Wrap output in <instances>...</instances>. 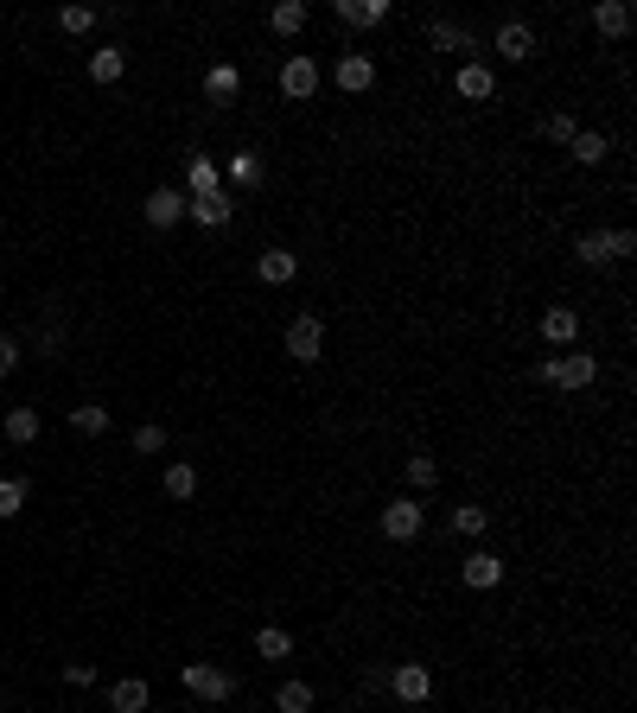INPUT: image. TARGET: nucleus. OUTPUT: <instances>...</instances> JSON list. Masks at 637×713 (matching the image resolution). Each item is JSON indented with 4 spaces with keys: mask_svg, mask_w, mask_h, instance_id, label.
<instances>
[{
    "mask_svg": "<svg viewBox=\"0 0 637 713\" xmlns=\"http://www.w3.org/2000/svg\"><path fill=\"white\" fill-rule=\"evenodd\" d=\"M536 382H561V389H593V382H599V357H587V351L542 357V363H536Z\"/></svg>",
    "mask_w": 637,
    "mask_h": 713,
    "instance_id": "nucleus-1",
    "label": "nucleus"
},
{
    "mask_svg": "<svg viewBox=\"0 0 637 713\" xmlns=\"http://www.w3.org/2000/svg\"><path fill=\"white\" fill-rule=\"evenodd\" d=\"M631 249H637L631 230H587V236L574 242V255H580L587 268H612V262H625Z\"/></svg>",
    "mask_w": 637,
    "mask_h": 713,
    "instance_id": "nucleus-2",
    "label": "nucleus"
},
{
    "mask_svg": "<svg viewBox=\"0 0 637 713\" xmlns=\"http://www.w3.org/2000/svg\"><path fill=\"white\" fill-rule=\"evenodd\" d=\"M179 682H185V694H198V701H236V675L230 669H217V663H185L179 669Z\"/></svg>",
    "mask_w": 637,
    "mask_h": 713,
    "instance_id": "nucleus-3",
    "label": "nucleus"
},
{
    "mask_svg": "<svg viewBox=\"0 0 637 713\" xmlns=\"http://www.w3.org/2000/svg\"><path fill=\"white\" fill-rule=\"evenodd\" d=\"M319 351H325V319H319V312H300V319L287 325V357H294V363H319Z\"/></svg>",
    "mask_w": 637,
    "mask_h": 713,
    "instance_id": "nucleus-4",
    "label": "nucleus"
},
{
    "mask_svg": "<svg viewBox=\"0 0 637 713\" xmlns=\"http://www.w3.org/2000/svg\"><path fill=\"white\" fill-rule=\"evenodd\" d=\"M376 523H383V535H389V542H415V535H421V523H427V510H421L415 497H395L389 510L376 516Z\"/></svg>",
    "mask_w": 637,
    "mask_h": 713,
    "instance_id": "nucleus-5",
    "label": "nucleus"
},
{
    "mask_svg": "<svg viewBox=\"0 0 637 713\" xmlns=\"http://www.w3.org/2000/svg\"><path fill=\"white\" fill-rule=\"evenodd\" d=\"M185 204H192V198H185L179 185H160V191H147V204H141V211H147L153 230H172V223H185Z\"/></svg>",
    "mask_w": 637,
    "mask_h": 713,
    "instance_id": "nucleus-6",
    "label": "nucleus"
},
{
    "mask_svg": "<svg viewBox=\"0 0 637 713\" xmlns=\"http://www.w3.org/2000/svg\"><path fill=\"white\" fill-rule=\"evenodd\" d=\"M313 90H319V64L294 51V58L281 64V96H287V102H313Z\"/></svg>",
    "mask_w": 637,
    "mask_h": 713,
    "instance_id": "nucleus-7",
    "label": "nucleus"
},
{
    "mask_svg": "<svg viewBox=\"0 0 637 713\" xmlns=\"http://www.w3.org/2000/svg\"><path fill=\"white\" fill-rule=\"evenodd\" d=\"M332 83H338V90H344V96H364V90H370V83H376V64L364 58V51H344V58L332 64Z\"/></svg>",
    "mask_w": 637,
    "mask_h": 713,
    "instance_id": "nucleus-8",
    "label": "nucleus"
},
{
    "mask_svg": "<svg viewBox=\"0 0 637 713\" xmlns=\"http://www.w3.org/2000/svg\"><path fill=\"white\" fill-rule=\"evenodd\" d=\"M389 688H395V701H427L434 694V675H427V663H395V675H389Z\"/></svg>",
    "mask_w": 637,
    "mask_h": 713,
    "instance_id": "nucleus-9",
    "label": "nucleus"
},
{
    "mask_svg": "<svg viewBox=\"0 0 637 713\" xmlns=\"http://www.w3.org/2000/svg\"><path fill=\"white\" fill-rule=\"evenodd\" d=\"M459 580H466L472 593H491V586L504 580V561H497V554H485V548H472V554H466V567H459Z\"/></svg>",
    "mask_w": 637,
    "mask_h": 713,
    "instance_id": "nucleus-10",
    "label": "nucleus"
},
{
    "mask_svg": "<svg viewBox=\"0 0 637 713\" xmlns=\"http://www.w3.org/2000/svg\"><path fill=\"white\" fill-rule=\"evenodd\" d=\"M332 20L338 26H383L389 20V0H332Z\"/></svg>",
    "mask_w": 637,
    "mask_h": 713,
    "instance_id": "nucleus-11",
    "label": "nucleus"
},
{
    "mask_svg": "<svg viewBox=\"0 0 637 713\" xmlns=\"http://www.w3.org/2000/svg\"><path fill=\"white\" fill-rule=\"evenodd\" d=\"M255 274H262L268 287H287L300 274V255L294 249H262V255H255Z\"/></svg>",
    "mask_w": 637,
    "mask_h": 713,
    "instance_id": "nucleus-12",
    "label": "nucleus"
},
{
    "mask_svg": "<svg viewBox=\"0 0 637 713\" xmlns=\"http://www.w3.org/2000/svg\"><path fill=\"white\" fill-rule=\"evenodd\" d=\"M230 211H236L230 191H211V198H192V204H185V217L204 223V230H223V223H230Z\"/></svg>",
    "mask_w": 637,
    "mask_h": 713,
    "instance_id": "nucleus-13",
    "label": "nucleus"
},
{
    "mask_svg": "<svg viewBox=\"0 0 637 713\" xmlns=\"http://www.w3.org/2000/svg\"><path fill=\"white\" fill-rule=\"evenodd\" d=\"M223 179H230L236 191H255V185H262V179H268V166H262V153H249V147H243V153H230V166H223Z\"/></svg>",
    "mask_w": 637,
    "mask_h": 713,
    "instance_id": "nucleus-14",
    "label": "nucleus"
},
{
    "mask_svg": "<svg viewBox=\"0 0 637 713\" xmlns=\"http://www.w3.org/2000/svg\"><path fill=\"white\" fill-rule=\"evenodd\" d=\"M147 701H153V688L141 682V675H122V682L109 688V707L115 713H147Z\"/></svg>",
    "mask_w": 637,
    "mask_h": 713,
    "instance_id": "nucleus-15",
    "label": "nucleus"
},
{
    "mask_svg": "<svg viewBox=\"0 0 637 713\" xmlns=\"http://www.w3.org/2000/svg\"><path fill=\"white\" fill-rule=\"evenodd\" d=\"M529 51H536V32H529L523 20H510V26H497V58H510V64H523Z\"/></svg>",
    "mask_w": 637,
    "mask_h": 713,
    "instance_id": "nucleus-16",
    "label": "nucleus"
},
{
    "mask_svg": "<svg viewBox=\"0 0 637 713\" xmlns=\"http://www.w3.org/2000/svg\"><path fill=\"white\" fill-rule=\"evenodd\" d=\"M542 338H548V344H574V338H580V312H574V306H548V312H542Z\"/></svg>",
    "mask_w": 637,
    "mask_h": 713,
    "instance_id": "nucleus-17",
    "label": "nucleus"
},
{
    "mask_svg": "<svg viewBox=\"0 0 637 713\" xmlns=\"http://www.w3.org/2000/svg\"><path fill=\"white\" fill-rule=\"evenodd\" d=\"M453 90H459V96H466V102H485V96L497 90V77H491V71H485V64H478V58H472V64H459V77H453Z\"/></svg>",
    "mask_w": 637,
    "mask_h": 713,
    "instance_id": "nucleus-18",
    "label": "nucleus"
},
{
    "mask_svg": "<svg viewBox=\"0 0 637 713\" xmlns=\"http://www.w3.org/2000/svg\"><path fill=\"white\" fill-rule=\"evenodd\" d=\"M122 71H128V51H122V45L90 51V83H122Z\"/></svg>",
    "mask_w": 637,
    "mask_h": 713,
    "instance_id": "nucleus-19",
    "label": "nucleus"
},
{
    "mask_svg": "<svg viewBox=\"0 0 637 713\" xmlns=\"http://www.w3.org/2000/svg\"><path fill=\"white\" fill-rule=\"evenodd\" d=\"M185 185H192V198H211V191H223V172L204 160V153H192V160H185Z\"/></svg>",
    "mask_w": 637,
    "mask_h": 713,
    "instance_id": "nucleus-20",
    "label": "nucleus"
},
{
    "mask_svg": "<svg viewBox=\"0 0 637 713\" xmlns=\"http://www.w3.org/2000/svg\"><path fill=\"white\" fill-rule=\"evenodd\" d=\"M255 656H268V663H287V656H294V631H281V624H262V631H255Z\"/></svg>",
    "mask_w": 637,
    "mask_h": 713,
    "instance_id": "nucleus-21",
    "label": "nucleus"
},
{
    "mask_svg": "<svg viewBox=\"0 0 637 713\" xmlns=\"http://www.w3.org/2000/svg\"><path fill=\"white\" fill-rule=\"evenodd\" d=\"M593 26L606 32V39H625V32H631V7H625V0H599V7H593Z\"/></svg>",
    "mask_w": 637,
    "mask_h": 713,
    "instance_id": "nucleus-22",
    "label": "nucleus"
},
{
    "mask_svg": "<svg viewBox=\"0 0 637 713\" xmlns=\"http://www.w3.org/2000/svg\"><path fill=\"white\" fill-rule=\"evenodd\" d=\"M236 90H243V71H236V64H211V71H204V96L211 102H230Z\"/></svg>",
    "mask_w": 637,
    "mask_h": 713,
    "instance_id": "nucleus-23",
    "label": "nucleus"
},
{
    "mask_svg": "<svg viewBox=\"0 0 637 713\" xmlns=\"http://www.w3.org/2000/svg\"><path fill=\"white\" fill-rule=\"evenodd\" d=\"M0 433H7L13 446H32V440H39V408H7V421H0Z\"/></svg>",
    "mask_w": 637,
    "mask_h": 713,
    "instance_id": "nucleus-24",
    "label": "nucleus"
},
{
    "mask_svg": "<svg viewBox=\"0 0 637 713\" xmlns=\"http://www.w3.org/2000/svg\"><path fill=\"white\" fill-rule=\"evenodd\" d=\"M306 20H313V13H306V0H281V7H274V13H268V26H274V32H281V39H294V32H300Z\"/></svg>",
    "mask_w": 637,
    "mask_h": 713,
    "instance_id": "nucleus-25",
    "label": "nucleus"
},
{
    "mask_svg": "<svg viewBox=\"0 0 637 713\" xmlns=\"http://www.w3.org/2000/svg\"><path fill=\"white\" fill-rule=\"evenodd\" d=\"M192 491H198V465L172 459V465H166V497H172V503H185V497H192Z\"/></svg>",
    "mask_w": 637,
    "mask_h": 713,
    "instance_id": "nucleus-26",
    "label": "nucleus"
},
{
    "mask_svg": "<svg viewBox=\"0 0 637 713\" xmlns=\"http://www.w3.org/2000/svg\"><path fill=\"white\" fill-rule=\"evenodd\" d=\"M567 147H574V160H580V166H599V160L612 153V141H606V134H587V128H580Z\"/></svg>",
    "mask_w": 637,
    "mask_h": 713,
    "instance_id": "nucleus-27",
    "label": "nucleus"
},
{
    "mask_svg": "<svg viewBox=\"0 0 637 713\" xmlns=\"http://www.w3.org/2000/svg\"><path fill=\"white\" fill-rule=\"evenodd\" d=\"M274 707H281V713H313V688H306V682H281V688H274Z\"/></svg>",
    "mask_w": 637,
    "mask_h": 713,
    "instance_id": "nucleus-28",
    "label": "nucleus"
},
{
    "mask_svg": "<svg viewBox=\"0 0 637 713\" xmlns=\"http://www.w3.org/2000/svg\"><path fill=\"white\" fill-rule=\"evenodd\" d=\"M427 39H434L440 51H472V32H466V26H446V20L427 26Z\"/></svg>",
    "mask_w": 637,
    "mask_h": 713,
    "instance_id": "nucleus-29",
    "label": "nucleus"
},
{
    "mask_svg": "<svg viewBox=\"0 0 637 713\" xmlns=\"http://www.w3.org/2000/svg\"><path fill=\"white\" fill-rule=\"evenodd\" d=\"M26 510V478H0V523Z\"/></svg>",
    "mask_w": 637,
    "mask_h": 713,
    "instance_id": "nucleus-30",
    "label": "nucleus"
},
{
    "mask_svg": "<svg viewBox=\"0 0 637 713\" xmlns=\"http://www.w3.org/2000/svg\"><path fill=\"white\" fill-rule=\"evenodd\" d=\"M71 427H77V433H109V408L83 402V408H71Z\"/></svg>",
    "mask_w": 637,
    "mask_h": 713,
    "instance_id": "nucleus-31",
    "label": "nucleus"
},
{
    "mask_svg": "<svg viewBox=\"0 0 637 713\" xmlns=\"http://www.w3.org/2000/svg\"><path fill=\"white\" fill-rule=\"evenodd\" d=\"M485 523H491V510H478V503H459V510H453L459 535H485Z\"/></svg>",
    "mask_w": 637,
    "mask_h": 713,
    "instance_id": "nucleus-32",
    "label": "nucleus"
},
{
    "mask_svg": "<svg viewBox=\"0 0 637 713\" xmlns=\"http://www.w3.org/2000/svg\"><path fill=\"white\" fill-rule=\"evenodd\" d=\"M542 134H548V141H561V147H567V141H574L580 128H574V115H542Z\"/></svg>",
    "mask_w": 637,
    "mask_h": 713,
    "instance_id": "nucleus-33",
    "label": "nucleus"
},
{
    "mask_svg": "<svg viewBox=\"0 0 637 713\" xmlns=\"http://www.w3.org/2000/svg\"><path fill=\"white\" fill-rule=\"evenodd\" d=\"M434 478H440V465L427 459V452H415V459H408V484H421V491H427Z\"/></svg>",
    "mask_w": 637,
    "mask_h": 713,
    "instance_id": "nucleus-34",
    "label": "nucleus"
},
{
    "mask_svg": "<svg viewBox=\"0 0 637 713\" xmlns=\"http://www.w3.org/2000/svg\"><path fill=\"white\" fill-rule=\"evenodd\" d=\"M58 26H64V32H90V26H96V7H64Z\"/></svg>",
    "mask_w": 637,
    "mask_h": 713,
    "instance_id": "nucleus-35",
    "label": "nucleus"
},
{
    "mask_svg": "<svg viewBox=\"0 0 637 713\" xmlns=\"http://www.w3.org/2000/svg\"><path fill=\"white\" fill-rule=\"evenodd\" d=\"M134 452H166V427H134Z\"/></svg>",
    "mask_w": 637,
    "mask_h": 713,
    "instance_id": "nucleus-36",
    "label": "nucleus"
},
{
    "mask_svg": "<svg viewBox=\"0 0 637 713\" xmlns=\"http://www.w3.org/2000/svg\"><path fill=\"white\" fill-rule=\"evenodd\" d=\"M64 682H71V688H90V682H96V663H64Z\"/></svg>",
    "mask_w": 637,
    "mask_h": 713,
    "instance_id": "nucleus-37",
    "label": "nucleus"
},
{
    "mask_svg": "<svg viewBox=\"0 0 637 713\" xmlns=\"http://www.w3.org/2000/svg\"><path fill=\"white\" fill-rule=\"evenodd\" d=\"M13 363H20V344L0 332V376H13Z\"/></svg>",
    "mask_w": 637,
    "mask_h": 713,
    "instance_id": "nucleus-38",
    "label": "nucleus"
}]
</instances>
